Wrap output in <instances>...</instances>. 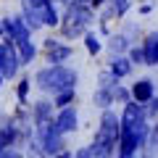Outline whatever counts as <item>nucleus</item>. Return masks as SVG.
<instances>
[{"label": "nucleus", "mask_w": 158, "mask_h": 158, "mask_svg": "<svg viewBox=\"0 0 158 158\" xmlns=\"http://www.w3.org/2000/svg\"><path fill=\"white\" fill-rule=\"evenodd\" d=\"M77 71L69 66H48V69H40L37 77H34V82H37L40 90H45V92H63V90H74L77 87Z\"/></svg>", "instance_id": "nucleus-1"}, {"label": "nucleus", "mask_w": 158, "mask_h": 158, "mask_svg": "<svg viewBox=\"0 0 158 158\" xmlns=\"http://www.w3.org/2000/svg\"><path fill=\"white\" fill-rule=\"evenodd\" d=\"M92 21V11L87 6H69V11H66V19H63V24H61V29H63V37H79V34H85V29H87V24Z\"/></svg>", "instance_id": "nucleus-2"}, {"label": "nucleus", "mask_w": 158, "mask_h": 158, "mask_svg": "<svg viewBox=\"0 0 158 158\" xmlns=\"http://www.w3.org/2000/svg\"><path fill=\"white\" fill-rule=\"evenodd\" d=\"M19 56H16V48L11 42H0V77L3 79H13L19 74Z\"/></svg>", "instance_id": "nucleus-3"}, {"label": "nucleus", "mask_w": 158, "mask_h": 158, "mask_svg": "<svg viewBox=\"0 0 158 158\" xmlns=\"http://www.w3.org/2000/svg\"><path fill=\"white\" fill-rule=\"evenodd\" d=\"M53 124H56V129L61 132V135H69V132H77L79 127V116H77V108H61L58 111V116L53 118Z\"/></svg>", "instance_id": "nucleus-4"}, {"label": "nucleus", "mask_w": 158, "mask_h": 158, "mask_svg": "<svg viewBox=\"0 0 158 158\" xmlns=\"http://www.w3.org/2000/svg\"><path fill=\"white\" fill-rule=\"evenodd\" d=\"M129 95H132V100H135V103H140V106H142V103H148L153 95H156V87H153L150 79H140V82H135V87H132Z\"/></svg>", "instance_id": "nucleus-5"}, {"label": "nucleus", "mask_w": 158, "mask_h": 158, "mask_svg": "<svg viewBox=\"0 0 158 158\" xmlns=\"http://www.w3.org/2000/svg\"><path fill=\"white\" fill-rule=\"evenodd\" d=\"M140 48H142V53H145V66H156L158 63V32L148 34V40Z\"/></svg>", "instance_id": "nucleus-6"}, {"label": "nucleus", "mask_w": 158, "mask_h": 158, "mask_svg": "<svg viewBox=\"0 0 158 158\" xmlns=\"http://www.w3.org/2000/svg\"><path fill=\"white\" fill-rule=\"evenodd\" d=\"M50 118H53V103H48V100L34 103V108H32V124L34 127L45 124V121H50Z\"/></svg>", "instance_id": "nucleus-7"}, {"label": "nucleus", "mask_w": 158, "mask_h": 158, "mask_svg": "<svg viewBox=\"0 0 158 158\" xmlns=\"http://www.w3.org/2000/svg\"><path fill=\"white\" fill-rule=\"evenodd\" d=\"M71 53H74V50H71L69 45H61V42H58L56 48L48 50V63H50V66H61L66 58H71Z\"/></svg>", "instance_id": "nucleus-8"}, {"label": "nucleus", "mask_w": 158, "mask_h": 158, "mask_svg": "<svg viewBox=\"0 0 158 158\" xmlns=\"http://www.w3.org/2000/svg\"><path fill=\"white\" fill-rule=\"evenodd\" d=\"M108 71L113 74V79H124V77H129V71H132V63H129V58H124V56H116L111 61V69Z\"/></svg>", "instance_id": "nucleus-9"}, {"label": "nucleus", "mask_w": 158, "mask_h": 158, "mask_svg": "<svg viewBox=\"0 0 158 158\" xmlns=\"http://www.w3.org/2000/svg\"><path fill=\"white\" fill-rule=\"evenodd\" d=\"M13 48L19 50V53H16V56H19V63H32V61H34V56H37V48L32 45V37L24 40V42H16Z\"/></svg>", "instance_id": "nucleus-10"}, {"label": "nucleus", "mask_w": 158, "mask_h": 158, "mask_svg": "<svg viewBox=\"0 0 158 158\" xmlns=\"http://www.w3.org/2000/svg\"><path fill=\"white\" fill-rule=\"evenodd\" d=\"M158 153V124H153L148 129V140H145V156L153 158Z\"/></svg>", "instance_id": "nucleus-11"}, {"label": "nucleus", "mask_w": 158, "mask_h": 158, "mask_svg": "<svg viewBox=\"0 0 158 158\" xmlns=\"http://www.w3.org/2000/svg\"><path fill=\"white\" fill-rule=\"evenodd\" d=\"M108 50H111V56L116 58V56H121L124 50H129V42L124 40V34H113L111 42H108Z\"/></svg>", "instance_id": "nucleus-12"}, {"label": "nucleus", "mask_w": 158, "mask_h": 158, "mask_svg": "<svg viewBox=\"0 0 158 158\" xmlns=\"http://www.w3.org/2000/svg\"><path fill=\"white\" fill-rule=\"evenodd\" d=\"M92 103H95L98 108H103V111H108V106L113 103L111 90H103V87H98V90H95V95H92Z\"/></svg>", "instance_id": "nucleus-13"}, {"label": "nucleus", "mask_w": 158, "mask_h": 158, "mask_svg": "<svg viewBox=\"0 0 158 158\" xmlns=\"http://www.w3.org/2000/svg\"><path fill=\"white\" fill-rule=\"evenodd\" d=\"M45 24H48V27H58V24H61V21H58V11L53 8V3L42 6V27H45Z\"/></svg>", "instance_id": "nucleus-14"}, {"label": "nucleus", "mask_w": 158, "mask_h": 158, "mask_svg": "<svg viewBox=\"0 0 158 158\" xmlns=\"http://www.w3.org/2000/svg\"><path fill=\"white\" fill-rule=\"evenodd\" d=\"M74 98H77V92H74V90L56 92V98H53V106H58V108H69V106L74 103Z\"/></svg>", "instance_id": "nucleus-15"}, {"label": "nucleus", "mask_w": 158, "mask_h": 158, "mask_svg": "<svg viewBox=\"0 0 158 158\" xmlns=\"http://www.w3.org/2000/svg\"><path fill=\"white\" fill-rule=\"evenodd\" d=\"M29 85H32V79H21V82H19V87H16V98H19V103H21V106H27Z\"/></svg>", "instance_id": "nucleus-16"}, {"label": "nucleus", "mask_w": 158, "mask_h": 158, "mask_svg": "<svg viewBox=\"0 0 158 158\" xmlns=\"http://www.w3.org/2000/svg\"><path fill=\"white\" fill-rule=\"evenodd\" d=\"M85 45H87V50H90L92 56H98V53L103 50V45H100V40H98L95 34H85Z\"/></svg>", "instance_id": "nucleus-17"}, {"label": "nucleus", "mask_w": 158, "mask_h": 158, "mask_svg": "<svg viewBox=\"0 0 158 158\" xmlns=\"http://www.w3.org/2000/svg\"><path fill=\"white\" fill-rule=\"evenodd\" d=\"M111 95H113V100H118V103H121V106H127V103H129L132 100V95H129V90H124V87H113V90H111Z\"/></svg>", "instance_id": "nucleus-18"}, {"label": "nucleus", "mask_w": 158, "mask_h": 158, "mask_svg": "<svg viewBox=\"0 0 158 158\" xmlns=\"http://www.w3.org/2000/svg\"><path fill=\"white\" fill-rule=\"evenodd\" d=\"M98 82H100V87H103V90H113L118 79H113V74H111V71H103L100 77H98Z\"/></svg>", "instance_id": "nucleus-19"}, {"label": "nucleus", "mask_w": 158, "mask_h": 158, "mask_svg": "<svg viewBox=\"0 0 158 158\" xmlns=\"http://www.w3.org/2000/svg\"><path fill=\"white\" fill-rule=\"evenodd\" d=\"M129 63L145 66V53H142V48H129Z\"/></svg>", "instance_id": "nucleus-20"}, {"label": "nucleus", "mask_w": 158, "mask_h": 158, "mask_svg": "<svg viewBox=\"0 0 158 158\" xmlns=\"http://www.w3.org/2000/svg\"><path fill=\"white\" fill-rule=\"evenodd\" d=\"M129 3H132V0H111L113 13H116V16H124V13H127V8H129Z\"/></svg>", "instance_id": "nucleus-21"}, {"label": "nucleus", "mask_w": 158, "mask_h": 158, "mask_svg": "<svg viewBox=\"0 0 158 158\" xmlns=\"http://www.w3.org/2000/svg\"><path fill=\"white\" fill-rule=\"evenodd\" d=\"M148 103H150V106L145 108V116H150V118H156V116H158V98L153 95V98H150V100H148Z\"/></svg>", "instance_id": "nucleus-22"}, {"label": "nucleus", "mask_w": 158, "mask_h": 158, "mask_svg": "<svg viewBox=\"0 0 158 158\" xmlns=\"http://www.w3.org/2000/svg\"><path fill=\"white\" fill-rule=\"evenodd\" d=\"M71 158H92V150H90V148H79Z\"/></svg>", "instance_id": "nucleus-23"}, {"label": "nucleus", "mask_w": 158, "mask_h": 158, "mask_svg": "<svg viewBox=\"0 0 158 158\" xmlns=\"http://www.w3.org/2000/svg\"><path fill=\"white\" fill-rule=\"evenodd\" d=\"M56 45H58V40H53V37H50V40H45V53L50 50V48H56Z\"/></svg>", "instance_id": "nucleus-24"}, {"label": "nucleus", "mask_w": 158, "mask_h": 158, "mask_svg": "<svg viewBox=\"0 0 158 158\" xmlns=\"http://www.w3.org/2000/svg\"><path fill=\"white\" fill-rule=\"evenodd\" d=\"M53 158H71V153H69V150H61L58 156H53Z\"/></svg>", "instance_id": "nucleus-25"}, {"label": "nucleus", "mask_w": 158, "mask_h": 158, "mask_svg": "<svg viewBox=\"0 0 158 158\" xmlns=\"http://www.w3.org/2000/svg\"><path fill=\"white\" fill-rule=\"evenodd\" d=\"M90 6H92V8H100V6H103V0H90Z\"/></svg>", "instance_id": "nucleus-26"}, {"label": "nucleus", "mask_w": 158, "mask_h": 158, "mask_svg": "<svg viewBox=\"0 0 158 158\" xmlns=\"http://www.w3.org/2000/svg\"><path fill=\"white\" fill-rule=\"evenodd\" d=\"M77 6H90V0H74Z\"/></svg>", "instance_id": "nucleus-27"}, {"label": "nucleus", "mask_w": 158, "mask_h": 158, "mask_svg": "<svg viewBox=\"0 0 158 158\" xmlns=\"http://www.w3.org/2000/svg\"><path fill=\"white\" fill-rule=\"evenodd\" d=\"M11 158H27V156H21V153H16V150H11Z\"/></svg>", "instance_id": "nucleus-28"}, {"label": "nucleus", "mask_w": 158, "mask_h": 158, "mask_svg": "<svg viewBox=\"0 0 158 158\" xmlns=\"http://www.w3.org/2000/svg\"><path fill=\"white\" fill-rule=\"evenodd\" d=\"M3 34H6V24L0 21V37H3Z\"/></svg>", "instance_id": "nucleus-29"}, {"label": "nucleus", "mask_w": 158, "mask_h": 158, "mask_svg": "<svg viewBox=\"0 0 158 158\" xmlns=\"http://www.w3.org/2000/svg\"><path fill=\"white\" fill-rule=\"evenodd\" d=\"M3 150H8V148H6V145H3V142H0V153H3Z\"/></svg>", "instance_id": "nucleus-30"}, {"label": "nucleus", "mask_w": 158, "mask_h": 158, "mask_svg": "<svg viewBox=\"0 0 158 158\" xmlns=\"http://www.w3.org/2000/svg\"><path fill=\"white\" fill-rule=\"evenodd\" d=\"M0 82H3V77H0Z\"/></svg>", "instance_id": "nucleus-31"}]
</instances>
